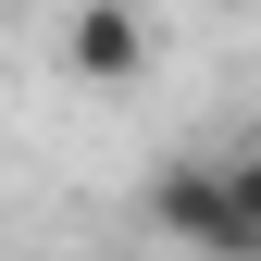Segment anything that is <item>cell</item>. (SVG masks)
Wrapping results in <instances>:
<instances>
[{
    "mask_svg": "<svg viewBox=\"0 0 261 261\" xmlns=\"http://www.w3.org/2000/svg\"><path fill=\"white\" fill-rule=\"evenodd\" d=\"M149 224H162V237H187V249H224V261L261 249V212L237 199L224 162H162V174H149Z\"/></svg>",
    "mask_w": 261,
    "mask_h": 261,
    "instance_id": "6da1fadb",
    "label": "cell"
},
{
    "mask_svg": "<svg viewBox=\"0 0 261 261\" xmlns=\"http://www.w3.org/2000/svg\"><path fill=\"white\" fill-rule=\"evenodd\" d=\"M62 62H75L87 87H137L149 75V13H137V0H87L75 38H62Z\"/></svg>",
    "mask_w": 261,
    "mask_h": 261,
    "instance_id": "7a4b0ae2",
    "label": "cell"
},
{
    "mask_svg": "<svg viewBox=\"0 0 261 261\" xmlns=\"http://www.w3.org/2000/svg\"><path fill=\"white\" fill-rule=\"evenodd\" d=\"M224 174H237V199L261 212V149H237V162H224Z\"/></svg>",
    "mask_w": 261,
    "mask_h": 261,
    "instance_id": "3957f363",
    "label": "cell"
}]
</instances>
